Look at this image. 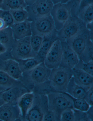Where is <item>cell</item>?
Returning a JSON list of instances; mask_svg holds the SVG:
<instances>
[{"label":"cell","mask_w":93,"mask_h":121,"mask_svg":"<svg viewBox=\"0 0 93 121\" xmlns=\"http://www.w3.org/2000/svg\"><path fill=\"white\" fill-rule=\"evenodd\" d=\"M93 38L86 28L66 41L75 52L79 59L88 62L93 61Z\"/></svg>","instance_id":"cell-1"},{"label":"cell","mask_w":93,"mask_h":121,"mask_svg":"<svg viewBox=\"0 0 93 121\" xmlns=\"http://www.w3.org/2000/svg\"><path fill=\"white\" fill-rule=\"evenodd\" d=\"M51 71V69L42 62L31 70L23 73L20 81L27 88L32 91L36 86L48 81Z\"/></svg>","instance_id":"cell-2"},{"label":"cell","mask_w":93,"mask_h":121,"mask_svg":"<svg viewBox=\"0 0 93 121\" xmlns=\"http://www.w3.org/2000/svg\"><path fill=\"white\" fill-rule=\"evenodd\" d=\"M73 77L72 69L59 66L51 69L48 83L51 91L65 93Z\"/></svg>","instance_id":"cell-3"},{"label":"cell","mask_w":93,"mask_h":121,"mask_svg":"<svg viewBox=\"0 0 93 121\" xmlns=\"http://www.w3.org/2000/svg\"><path fill=\"white\" fill-rule=\"evenodd\" d=\"M46 95L48 109L54 112L60 121L62 112L67 108H74L72 99L67 93L51 91Z\"/></svg>","instance_id":"cell-4"},{"label":"cell","mask_w":93,"mask_h":121,"mask_svg":"<svg viewBox=\"0 0 93 121\" xmlns=\"http://www.w3.org/2000/svg\"><path fill=\"white\" fill-rule=\"evenodd\" d=\"M34 93L33 104L27 114L25 121H42L44 115L49 110L47 97L45 94Z\"/></svg>","instance_id":"cell-5"},{"label":"cell","mask_w":93,"mask_h":121,"mask_svg":"<svg viewBox=\"0 0 93 121\" xmlns=\"http://www.w3.org/2000/svg\"><path fill=\"white\" fill-rule=\"evenodd\" d=\"M86 28V25L77 16H71L64 26L57 31L58 39L61 41H66Z\"/></svg>","instance_id":"cell-6"},{"label":"cell","mask_w":93,"mask_h":121,"mask_svg":"<svg viewBox=\"0 0 93 121\" xmlns=\"http://www.w3.org/2000/svg\"><path fill=\"white\" fill-rule=\"evenodd\" d=\"M54 5L51 0H36L26 7L28 14V20L31 22L38 18L50 15Z\"/></svg>","instance_id":"cell-7"},{"label":"cell","mask_w":93,"mask_h":121,"mask_svg":"<svg viewBox=\"0 0 93 121\" xmlns=\"http://www.w3.org/2000/svg\"><path fill=\"white\" fill-rule=\"evenodd\" d=\"M31 27L32 35H38L43 37L57 31L50 15L38 18L32 21Z\"/></svg>","instance_id":"cell-8"},{"label":"cell","mask_w":93,"mask_h":121,"mask_svg":"<svg viewBox=\"0 0 93 121\" xmlns=\"http://www.w3.org/2000/svg\"><path fill=\"white\" fill-rule=\"evenodd\" d=\"M11 53L14 59L35 57V55L31 46L30 37L15 40L11 50Z\"/></svg>","instance_id":"cell-9"},{"label":"cell","mask_w":93,"mask_h":121,"mask_svg":"<svg viewBox=\"0 0 93 121\" xmlns=\"http://www.w3.org/2000/svg\"><path fill=\"white\" fill-rule=\"evenodd\" d=\"M50 15L57 31L62 28L71 16V10L67 3H58L53 6Z\"/></svg>","instance_id":"cell-10"},{"label":"cell","mask_w":93,"mask_h":121,"mask_svg":"<svg viewBox=\"0 0 93 121\" xmlns=\"http://www.w3.org/2000/svg\"><path fill=\"white\" fill-rule=\"evenodd\" d=\"M62 57L61 41L58 39L54 43L46 54L44 63L50 69L58 68L60 65Z\"/></svg>","instance_id":"cell-11"},{"label":"cell","mask_w":93,"mask_h":121,"mask_svg":"<svg viewBox=\"0 0 93 121\" xmlns=\"http://www.w3.org/2000/svg\"><path fill=\"white\" fill-rule=\"evenodd\" d=\"M61 44L62 57L60 66L72 69L79 62V57L66 41H61Z\"/></svg>","instance_id":"cell-12"},{"label":"cell","mask_w":93,"mask_h":121,"mask_svg":"<svg viewBox=\"0 0 93 121\" xmlns=\"http://www.w3.org/2000/svg\"><path fill=\"white\" fill-rule=\"evenodd\" d=\"M21 121L20 110L17 104L6 103L0 106V121Z\"/></svg>","instance_id":"cell-13"},{"label":"cell","mask_w":93,"mask_h":121,"mask_svg":"<svg viewBox=\"0 0 93 121\" xmlns=\"http://www.w3.org/2000/svg\"><path fill=\"white\" fill-rule=\"evenodd\" d=\"M0 70L16 80H20L23 73L18 62L13 59L3 60L0 58Z\"/></svg>","instance_id":"cell-14"},{"label":"cell","mask_w":93,"mask_h":121,"mask_svg":"<svg viewBox=\"0 0 93 121\" xmlns=\"http://www.w3.org/2000/svg\"><path fill=\"white\" fill-rule=\"evenodd\" d=\"M31 91L26 87H15L2 91L1 96L5 103L17 104L18 101L24 94Z\"/></svg>","instance_id":"cell-15"},{"label":"cell","mask_w":93,"mask_h":121,"mask_svg":"<svg viewBox=\"0 0 93 121\" xmlns=\"http://www.w3.org/2000/svg\"><path fill=\"white\" fill-rule=\"evenodd\" d=\"M11 28L15 40L30 37L32 35L31 22L28 20L21 22L14 23Z\"/></svg>","instance_id":"cell-16"},{"label":"cell","mask_w":93,"mask_h":121,"mask_svg":"<svg viewBox=\"0 0 93 121\" xmlns=\"http://www.w3.org/2000/svg\"><path fill=\"white\" fill-rule=\"evenodd\" d=\"M73 77L75 82L88 91L93 86V75L79 69L73 68Z\"/></svg>","instance_id":"cell-17"},{"label":"cell","mask_w":93,"mask_h":121,"mask_svg":"<svg viewBox=\"0 0 93 121\" xmlns=\"http://www.w3.org/2000/svg\"><path fill=\"white\" fill-rule=\"evenodd\" d=\"M58 39L57 31L50 35L44 37L40 48L35 57L40 63L43 62L46 54L54 43Z\"/></svg>","instance_id":"cell-18"},{"label":"cell","mask_w":93,"mask_h":121,"mask_svg":"<svg viewBox=\"0 0 93 121\" xmlns=\"http://www.w3.org/2000/svg\"><path fill=\"white\" fill-rule=\"evenodd\" d=\"M34 97V93L32 91L24 94L19 99L17 105L21 112V121H25L27 113L31 107Z\"/></svg>","instance_id":"cell-19"},{"label":"cell","mask_w":93,"mask_h":121,"mask_svg":"<svg viewBox=\"0 0 93 121\" xmlns=\"http://www.w3.org/2000/svg\"><path fill=\"white\" fill-rule=\"evenodd\" d=\"M87 91L83 87L76 84L72 77L69 82L66 93L74 98L84 99Z\"/></svg>","instance_id":"cell-20"},{"label":"cell","mask_w":93,"mask_h":121,"mask_svg":"<svg viewBox=\"0 0 93 121\" xmlns=\"http://www.w3.org/2000/svg\"><path fill=\"white\" fill-rule=\"evenodd\" d=\"M0 86L3 87L6 89L15 87H26L20 81L15 79L6 73L0 70Z\"/></svg>","instance_id":"cell-21"},{"label":"cell","mask_w":93,"mask_h":121,"mask_svg":"<svg viewBox=\"0 0 93 121\" xmlns=\"http://www.w3.org/2000/svg\"><path fill=\"white\" fill-rule=\"evenodd\" d=\"M14 41L12 30L11 27H7L0 31V43L6 46L7 50H11Z\"/></svg>","instance_id":"cell-22"},{"label":"cell","mask_w":93,"mask_h":121,"mask_svg":"<svg viewBox=\"0 0 93 121\" xmlns=\"http://www.w3.org/2000/svg\"><path fill=\"white\" fill-rule=\"evenodd\" d=\"M27 5L24 0H3L1 10L11 11L19 9H26Z\"/></svg>","instance_id":"cell-23"},{"label":"cell","mask_w":93,"mask_h":121,"mask_svg":"<svg viewBox=\"0 0 93 121\" xmlns=\"http://www.w3.org/2000/svg\"><path fill=\"white\" fill-rule=\"evenodd\" d=\"M15 60L18 62L22 73L29 71L41 63L35 57Z\"/></svg>","instance_id":"cell-24"},{"label":"cell","mask_w":93,"mask_h":121,"mask_svg":"<svg viewBox=\"0 0 93 121\" xmlns=\"http://www.w3.org/2000/svg\"><path fill=\"white\" fill-rule=\"evenodd\" d=\"M12 15L15 23L21 22L28 19V14L26 9L9 11Z\"/></svg>","instance_id":"cell-25"},{"label":"cell","mask_w":93,"mask_h":121,"mask_svg":"<svg viewBox=\"0 0 93 121\" xmlns=\"http://www.w3.org/2000/svg\"><path fill=\"white\" fill-rule=\"evenodd\" d=\"M87 25L93 22V4L85 9L78 16Z\"/></svg>","instance_id":"cell-26"},{"label":"cell","mask_w":93,"mask_h":121,"mask_svg":"<svg viewBox=\"0 0 93 121\" xmlns=\"http://www.w3.org/2000/svg\"><path fill=\"white\" fill-rule=\"evenodd\" d=\"M43 40V37L38 35H32L30 36L31 46L35 56L40 48Z\"/></svg>","instance_id":"cell-27"},{"label":"cell","mask_w":93,"mask_h":121,"mask_svg":"<svg viewBox=\"0 0 93 121\" xmlns=\"http://www.w3.org/2000/svg\"><path fill=\"white\" fill-rule=\"evenodd\" d=\"M71 97L73 101V108L75 109L86 112L91 107L84 99H76Z\"/></svg>","instance_id":"cell-28"},{"label":"cell","mask_w":93,"mask_h":121,"mask_svg":"<svg viewBox=\"0 0 93 121\" xmlns=\"http://www.w3.org/2000/svg\"><path fill=\"white\" fill-rule=\"evenodd\" d=\"M81 69L92 75H93V61L85 62L79 59V62L74 67Z\"/></svg>","instance_id":"cell-29"},{"label":"cell","mask_w":93,"mask_h":121,"mask_svg":"<svg viewBox=\"0 0 93 121\" xmlns=\"http://www.w3.org/2000/svg\"><path fill=\"white\" fill-rule=\"evenodd\" d=\"M0 18L4 21L7 27H11L15 23L12 15L9 11L0 10Z\"/></svg>","instance_id":"cell-30"},{"label":"cell","mask_w":93,"mask_h":121,"mask_svg":"<svg viewBox=\"0 0 93 121\" xmlns=\"http://www.w3.org/2000/svg\"><path fill=\"white\" fill-rule=\"evenodd\" d=\"M60 121H74V108H67L62 112L60 115Z\"/></svg>","instance_id":"cell-31"},{"label":"cell","mask_w":93,"mask_h":121,"mask_svg":"<svg viewBox=\"0 0 93 121\" xmlns=\"http://www.w3.org/2000/svg\"><path fill=\"white\" fill-rule=\"evenodd\" d=\"M81 0H69L67 3L71 10L72 16H77L79 4Z\"/></svg>","instance_id":"cell-32"},{"label":"cell","mask_w":93,"mask_h":121,"mask_svg":"<svg viewBox=\"0 0 93 121\" xmlns=\"http://www.w3.org/2000/svg\"><path fill=\"white\" fill-rule=\"evenodd\" d=\"M74 121H90L86 112L81 111L74 109Z\"/></svg>","instance_id":"cell-33"},{"label":"cell","mask_w":93,"mask_h":121,"mask_svg":"<svg viewBox=\"0 0 93 121\" xmlns=\"http://www.w3.org/2000/svg\"><path fill=\"white\" fill-rule=\"evenodd\" d=\"M92 4H93V0H81L79 4L78 16L85 9Z\"/></svg>","instance_id":"cell-34"},{"label":"cell","mask_w":93,"mask_h":121,"mask_svg":"<svg viewBox=\"0 0 93 121\" xmlns=\"http://www.w3.org/2000/svg\"><path fill=\"white\" fill-rule=\"evenodd\" d=\"M43 121H59L60 120L58 118L56 115L52 112L48 110L44 116Z\"/></svg>","instance_id":"cell-35"},{"label":"cell","mask_w":93,"mask_h":121,"mask_svg":"<svg viewBox=\"0 0 93 121\" xmlns=\"http://www.w3.org/2000/svg\"><path fill=\"white\" fill-rule=\"evenodd\" d=\"M84 99L90 106H93V86L87 91Z\"/></svg>","instance_id":"cell-36"},{"label":"cell","mask_w":93,"mask_h":121,"mask_svg":"<svg viewBox=\"0 0 93 121\" xmlns=\"http://www.w3.org/2000/svg\"><path fill=\"white\" fill-rule=\"evenodd\" d=\"M88 117V119H89L90 121H93V106H91L88 109V110L86 112Z\"/></svg>","instance_id":"cell-37"},{"label":"cell","mask_w":93,"mask_h":121,"mask_svg":"<svg viewBox=\"0 0 93 121\" xmlns=\"http://www.w3.org/2000/svg\"><path fill=\"white\" fill-rule=\"evenodd\" d=\"M7 51V48L6 46L3 44L0 43V55L4 53Z\"/></svg>","instance_id":"cell-38"},{"label":"cell","mask_w":93,"mask_h":121,"mask_svg":"<svg viewBox=\"0 0 93 121\" xmlns=\"http://www.w3.org/2000/svg\"><path fill=\"white\" fill-rule=\"evenodd\" d=\"M7 27L4 21L1 18H0V31L2 30Z\"/></svg>","instance_id":"cell-39"},{"label":"cell","mask_w":93,"mask_h":121,"mask_svg":"<svg viewBox=\"0 0 93 121\" xmlns=\"http://www.w3.org/2000/svg\"><path fill=\"white\" fill-rule=\"evenodd\" d=\"M69 0H51L54 4L58 3H67Z\"/></svg>","instance_id":"cell-40"},{"label":"cell","mask_w":93,"mask_h":121,"mask_svg":"<svg viewBox=\"0 0 93 121\" xmlns=\"http://www.w3.org/2000/svg\"><path fill=\"white\" fill-rule=\"evenodd\" d=\"M24 0L27 6H28L32 4V3L35 2L36 0Z\"/></svg>","instance_id":"cell-41"},{"label":"cell","mask_w":93,"mask_h":121,"mask_svg":"<svg viewBox=\"0 0 93 121\" xmlns=\"http://www.w3.org/2000/svg\"><path fill=\"white\" fill-rule=\"evenodd\" d=\"M2 91H0V106H2V105L5 103L4 101H3V99H2V97L1 96V93Z\"/></svg>","instance_id":"cell-42"},{"label":"cell","mask_w":93,"mask_h":121,"mask_svg":"<svg viewBox=\"0 0 93 121\" xmlns=\"http://www.w3.org/2000/svg\"><path fill=\"white\" fill-rule=\"evenodd\" d=\"M3 0H0V10L2 9V6Z\"/></svg>","instance_id":"cell-43"},{"label":"cell","mask_w":93,"mask_h":121,"mask_svg":"<svg viewBox=\"0 0 93 121\" xmlns=\"http://www.w3.org/2000/svg\"><path fill=\"white\" fill-rule=\"evenodd\" d=\"M6 89H4L3 87H2L0 86V91H5L6 90Z\"/></svg>","instance_id":"cell-44"}]
</instances>
